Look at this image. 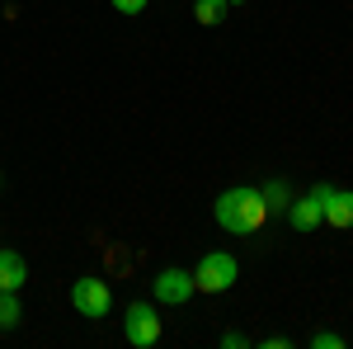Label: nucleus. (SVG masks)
<instances>
[{
	"label": "nucleus",
	"instance_id": "9",
	"mask_svg": "<svg viewBox=\"0 0 353 349\" xmlns=\"http://www.w3.org/2000/svg\"><path fill=\"white\" fill-rule=\"evenodd\" d=\"M226 10H231L226 0H193V19H198V24H221Z\"/></svg>",
	"mask_w": 353,
	"mask_h": 349
},
{
	"label": "nucleus",
	"instance_id": "5",
	"mask_svg": "<svg viewBox=\"0 0 353 349\" xmlns=\"http://www.w3.org/2000/svg\"><path fill=\"white\" fill-rule=\"evenodd\" d=\"M198 293V283H193L189 269H161L156 279H151V297L161 302V307H179V302H189Z\"/></svg>",
	"mask_w": 353,
	"mask_h": 349
},
{
	"label": "nucleus",
	"instance_id": "11",
	"mask_svg": "<svg viewBox=\"0 0 353 349\" xmlns=\"http://www.w3.org/2000/svg\"><path fill=\"white\" fill-rule=\"evenodd\" d=\"M259 194H264L269 213H288V203H292V194H288V185H283V180H273V185H264Z\"/></svg>",
	"mask_w": 353,
	"mask_h": 349
},
{
	"label": "nucleus",
	"instance_id": "1",
	"mask_svg": "<svg viewBox=\"0 0 353 349\" xmlns=\"http://www.w3.org/2000/svg\"><path fill=\"white\" fill-rule=\"evenodd\" d=\"M212 217H217L221 232H231V236H254V232L269 222V203H264L259 189L241 185V189H226V194H221Z\"/></svg>",
	"mask_w": 353,
	"mask_h": 349
},
{
	"label": "nucleus",
	"instance_id": "7",
	"mask_svg": "<svg viewBox=\"0 0 353 349\" xmlns=\"http://www.w3.org/2000/svg\"><path fill=\"white\" fill-rule=\"evenodd\" d=\"M24 279H28L24 255H19V250H0V288H5V293H19Z\"/></svg>",
	"mask_w": 353,
	"mask_h": 349
},
{
	"label": "nucleus",
	"instance_id": "13",
	"mask_svg": "<svg viewBox=\"0 0 353 349\" xmlns=\"http://www.w3.org/2000/svg\"><path fill=\"white\" fill-rule=\"evenodd\" d=\"M113 10H118V15H141L146 0H113Z\"/></svg>",
	"mask_w": 353,
	"mask_h": 349
},
{
	"label": "nucleus",
	"instance_id": "14",
	"mask_svg": "<svg viewBox=\"0 0 353 349\" xmlns=\"http://www.w3.org/2000/svg\"><path fill=\"white\" fill-rule=\"evenodd\" d=\"M221 345H226V349H245V335H241V330H226Z\"/></svg>",
	"mask_w": 353,
	"mask_h": 349
},
{
	"label": "nucleus",
	"instance_id": "15",
	"mask_svg": "<svg viewBox=\"0 0 353 349\" xmlns=\"http://www.w3.org/2000/svg\"><path fill=\"white\" fill-rule=\"evenodd\" d=\"M226 5H245V0H226Z\"/></svg>",
	"mask_w": 353,
	"mask_h": 349
},
{
	"label": "nucleus",
	"instance_id": "6",
	"mask_svg": "<svg viewBox=\"0 0 353 349\" xmlns=\"http://www.w3.org/2000/svg\"><path fill=\"white\" fill-rule=\"evenodd\" d=\"M325 194H330V185H316L311 194H297V198L288 203V222H292L297 232L321 227V222H325Z\"/></svg>",
	"mask_w": 353,
	"mask_h": 349
},
{
	"label": "nucleus",
	"instance_id": "8",
	"mask_svg": "<svg viewBox=\"0 0 353 349\" xmlns=\"http://www.w3.org/2000/svg\"><path fill=\"white\" fill-rule=\"evenodd\" d=\"M325 222L330 227H353V189H330L325 194Z\"/></svg>",
	"mask_w": 353,
	"mask_h": 349
},
{
	"label": "nucleus",
	"instance_id": "12",
	"mask_svg": "<svg viewBox=\"0 0 353 349\" xmlns=\"http://www.w3.org/2000/svg\"><path fill=\"white\" fill-rule=\"evenodd\" d=\"M311 345L316 349H344V335L339 330H321V335H311Z\"/></svg>",
	"mask_w": 353,
	"mask_h": 349
},
{
	"label": "nucleus",
	"instance_id": "10",
	"mask_svg": "<svg viewBox=\"0 0 353 349\" xmlns=\"http://www.w3.org/2000/svg\"><path fill=\"white\" fill-rule=\"evenodd\" d=\"M19 317H24V312H19V293H5V288H0V330H14Z\"/></svg>",
	"mask_w": 353,
	"mask_h": 349
},
{
	"label": "nucleus",
	"instance_id": "4",
	"mask_svg": "<svg viewBox=\"0 0 353 349\" xmlns=\"http://www.w3.org/2000/svg\"><path fill=\"white\" fill-rule=\"evenodd\" d=\"M123 335H128L132 349H151L161 340V317H156V307H151V302H132L128 317H123Z\"/></svg>",
	"mask_w": 353,
	"mask_h": 349
},
{
	"label": "nucleus",
	"instance_id": "3",
	"mask_svg": "<svg viewBox=\"0 0 353 349\" xmlns=\"http://www.w3.org/2000/svg\"><path fill=\"white\" fill-rule=\"evenodd\" d=\"M71 307H76L81 317H94V321H99V317H109V312H113L109 283H104V279H90V274L76 279V283H71Z\"/></svg>",
	"mask_w": 353,
	"mask_h": 349
},
{
	"label": "nucleus",
	"instance_id": "2",
	"mask_svg": "<svg viewBox=\"0 0 353 349\" xmlns=\"http://www.w3.org/2000/svg\"><path fill=\"white\" fill-rule=\"evenodd\" d=\"M236 274H241L236 255H226V250H208V255L198 260V269H193V283H198V293H226V288L236 283Z\"/></svg>",
	"mask_w": 353,
	"mask_h": 349
}]
</instances>
